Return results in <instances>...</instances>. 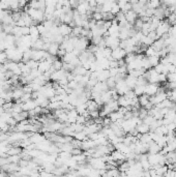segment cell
<instances>
[{
	"label": "cell",
	"mask_w": 176,
	"mask_h": 177,
	"mask_svg": "<svg viewBox=\"0 0 176 177\" xmlns=\"http://www.w3.org/2000/svg\"><path fill=\"white\" fill-rule=\"evenodd\" d=\"M86 106H87L88 112H92V111H97L98 110L97 104H96L93 100H88L87 103H86Z\"/></svg>",
	"instance_id": "e0dca14e"
},
{
	"label": "cell",
	"mask_w": 176,
	"mask_h": 177,
	"mask_svg": "<svg viewBox=\"0 0 176 177\" xmlns=\"http://www.w3.org/2000/svg\"><path fill=\"white\" fill-rule=\"evenodd\" d=\"M154 120H155V119H154V117H153V116L147 115L146 117L144 118V119H143V122H144L145 124H147V125H150V124H151V123H152Z\"/></svg>",
	"instance_id": "4dcf8cb0"
},
{
	"label": "cell",
	"mask_w": 176,
	"mask_h": 177,
	"mask_svg": "<svg viewBox=\"0 0 176 177\" xmlns=\"http://www.w3.org/2000/svg\"><path fill=\"white\" fill-rule=\"evenodd\" d=\"M149 103L150 102H149V96H148V95L143 94V95H141V96H139V105L141 106V107L145 108Z\"/></svg>",
	"instance_id": "d6986e66"
},
{
	"label": "cell",
	"mask_w": 176,
	"mask_h": 177,
	"mask_svg": "<svg viewBox=\"0 0 176 177\" xmlns=\"http://www.w3.org/2000/svg\"><path fill=\"white\" fill-rule=\"evenodd\" d=\"M148 145H149V147H148V152H149V154L160 153V150H162V148H160L155 142H151V143H149Z\"/></svg>",
	"instance_id": "4fadbf2b"
},
{
	"label": "cell",
	"mask_w": 176,
	"mask_h": 177,
	"mask_svg": "<svg viewBox=\"0 0 176 177\" xmlns=\"http://www.w3.org/2000/svg\"><path fill=\"white\" fill-rule=\"evenodd\" d=\"M127 56V53L123 49L121 48H117L115 50H112V54H111V59L110 60H115V61H120L123 60Z\"/></svg>",
	"instance_id": "5b68a950"
},
{
	"label": "cell",
	"mask_w": 176,
	"mask_h": 177,
	"mask_svg": "<svg viewBox=\"0 0 176 177\" xmlns=\"http://www.w3.org/2000/svg\"><path fill=\"white\" fill-rule=\"evenodd\" d=\"M58 30H59L60 35H62L63 37H67V36H70V34H72V28L70 25H67V24L61 23L58 26Z\"/></svg>",
	"instance_id": "ba28073f"
},
{
	"label": "cell",
	"mask_w": 176,
	"mask_h": 177,
	"mask_svg": "<svg viewBox=\"0 0 176 177\" xmlns=\"http://www.w3.org/2000/svg\"><path fill=\"white\" fill-rule=\"evenodd\" d=\"M167 93L164 91V89H162V88H160V90H158V92L156 93L155 95H153V96H150L149 98V102L151 104H152L153 106H156L158 105V104L163 103L164 100H167Z\"/></svg>",
	"instance_id": "6da1fadb"
},
{
	"label": "cell",
	"mask_w": 176,
	"mask_h": 177,
	"mask_svg": "<svg viewBox=\"0 0 176 177\" xmlns=\"http://www.w3.org/2000/svg\"><path fill=\"white\" fill-rule=\"evenodd\" d=\"M115 90H116L117 94H118L119 96H121V95H124L131 89L127 87V83H125V81H124V79H121V80H119V81H117L116 82Z\"/></svg>",
	"instance_id": "277c9868"
},
{
	"label": "cell",
	"mask_w": 176,
	"mask_h": 177,
	"mask_svg": "<svg viewBox=\"0 0 176 177\" xmlns=\"http://www.w3.org/2000/svg\"><path fill=\"white\" fill-rule=\"evenodd\" d=\"M167 82L168 83H175L176 82V74L172 73V74L167 75Z\"/></svg>",
	"instance_id": "f546056e"
},
{
	"label": "cell",
	"mask_w": 176,
	"mask_h": 177,
	"mask_svg": "<svg viewBox=\"0 0 176 177\" xmlns=\"http://www.w3.org/2000/svg\"><path fill=\"white\" fill-rule=\"evenodd\" d=\"M136 130H137L138 134H140V135H144V134H148L150 132V128H149V125H147V124H145L144 122H142L141 124H138L137 127H136Z\"/></svg>",
	"instance_id": "9a60e30c"
},
{
	"label": "cell",
	"mask_w": 176,
	"mask_h": 177,
	"mask_svg": "<svg viewBox=\"0 0 176 177\" xmlns=\"http://www.w3.org/2000/svg\"><path fill=\"white\" fill-rule=\"evenodd\" d=\"M22 152V149L18 148V147H13V148H9L7 151V155L8 157H13V155H19V154Z\"/></svg>",
	"instance_id": "603a6c76"
},
{
	"label": "cell",
	"mask_w": 176,
	"mask_h": 177,
	"mask_svg": "<svg viewBox=\"0 0 176 177\" xmlns=\"http://www.w3.org/2000/svg\"><path fill=\"white\" fill-rule=\"evenodd\" d=\"M160 6V2L158 0H152V1H149L146 4V8H149V9H156Z\"/></svg>",
	"instance_id": "44dd1931"
},
{
	"label": "cell",
	"mask_w": 176,
	"mask_h": 177,
	"mask_svg": "<svg viewBox=\"0 0 176 177\" xmlns=\"http://www.w3.org/2000/svg\"><path fill=\"white\" fill-rule=\"evenodd\" d=\"M156 53H158V52L155 51L152 47H148L147 49L145 50V57H147V58H148V57L158 56V55H156Z\"/></svg>",
	"instance_id": "d4e9b609"
},
{
	"label": "cell",
	"mask_w": 176,
	"mask_h": 177,
	"mask_svg": "<svg viewBox=\"0 0 176 177\" xmlns=\"http://www.w3.org/2000/svg\"><path fill=\"white\" fill-rule=\"evenodd\" d=\"M134 92L137 98L145 94V86H136V87L134 88Z\"/></svg>",
	"instance_id": "cb8c5ba5"
},
{
	"label": "cell",
	"mask_w": 176,
	"mask_h": 177,
	"mask_svg": "<svg viewBox=\"0 0 176 177\" xmlns=\"http://www.w3.org/2000/svg\"><path fill=\"white\" fill-rule=\"evenodd\" d=\"M160 88V84H150V83H148L145 86V94L148 95L149 98L150 96H153V95H155L158 92Z\"/></svg>",
	"instance_id": "8992f818"
},
{
	"label": "cell",
	"mask_w": 176,
	"mask_h": 177,
	"mask_svg": "<svg viewBox=\"0 0 176 177\" xmlns=\"http://www.w3.org/2000/svg\"><path fill=\"white\" fill-rule=\"evenodd\" d=\"M170 27H171V24L168 22V20H163L162 22H160V25H158V28H156L155 32H156L158 36L160 39V37H162L163 35H165V34H168Z\"/></svg>",
	"instance_id": "7a4b0ae2"
},
{
	"label": "cell",
	"mask_w": 176,
	"mask_h": 177,
	"mask_svg": "<svg viewBox=\"0 0 176 177\" xmlns=\"http://www.w3.org/2000/svg\"><path fill=\"white\" fill-rule=\"evenodd\" d=\"M36 107H37V104L35 103V100H30L22 105V109H23V111H25V112H29V111L35 109Z\"/></svg>",
	"instance_id": "8fae6325"
},
{
	"label": "cell",
	"mask_w": 176,
	"mask_h": 177,
	"mask_svg": "<svg viewBox=\"0 0 176 177\" xmlns=\"http://www.w3.org/2000/svg\"><path fill=\"white\" fill-rule=\"evenodd\" d=\"M104 39H105L107 48H110L111 50H115V49H117V48H119L120 39H119L118 37H114V36L109 35V36H107V37H105Z\"/></svg>",
	"instance_id": "3957f363"
},
{
	"label": "cell",
	"mask_w": 176,
	"mask_h": 177,
	"mask_svg": "<svg viewBox=\"0 0 176 177\" xmlns=\"http://www.w3.org/2000/svg\"><path fill=\"white\" fill-rule=\"evenodd\" d=\"M89 116L90 118H93V119H96V118L100 117V111H92V112H89Z\"/></svg>",
	"instance_id": "d6a6232c"
},
{
	"label": "cell",
	"mask_w": 176,
	"mask_h": 177,
	"mask_svg": "<svg viewBox=\"0 0 176 177\" xmlns=\"http://www.w3.org/2000/svg\"><path fill=\"white\" fill-rule=\"evenodd\" d=\"M51 66H52V64L50 63V62H48L47 60H43V61L39 62V67H37V69H39L41 74H45V73L49 72Z\"/></svg>",
	"instance_id": "9c48e42d"
},
{
	"label": "cell",
	"mask_w": 176,
	"mask_h": 177,
	"mask_svg": "<svg viewBox=\"0 0 176 177\" xmlns=\"http://www.w3.org/2000/svg\"><path fill=\"white\" fill-rule=\"evenodd\" d=\"M166 58H167L169 63L173 64V65L176 66V54H174V53H169V54L166 56Z\"/></svg>",
	"instance_id": "4316f807"
},
{
	"label": "cell",
	"mask_w": 176,
	"mask_h": 177,
	"mask_svg": "<svg viewBox=\"0 0 176 177\" xmlns=\"http://www.w3.org/2000/svg\"><path fill=\"white\" fill-rule=\"evenodd\" d=\"M124 16H125V20L127 21V23H129L131 25H133L136 22V20L138 19V15L133 9L127 12V14H124Z\"/></svg>",
	"instance_id": "7c38bea8"
},
{
	"label": "cell",
	"mask_w": 176,
	"mask_h": 177,
	"mask_svg": "<svg viewBox=\"0 0 176 177\" xmlns=\"http://www.w3.org/2000/svg\"><path fill=\"white\" fill-rule=\"evenodd\" d=\"M147 36H148V37H149L150 39H151V41H153V43H154L155 41H158V39H160V37H158V34H156V32H155V31H151V32H149Z\"/></svg>",
	"instance_id": "1f68e13d"
},
{
	"label": "cell",
	"mask_w": 176,
	"mask_h": 177,
	"mask_svg": "<svg viewBox=\"0 0 176 177\" xmlns=\"http://www.w3.org/2000/svg\"><path fill=\"white\" fill-rule=\"evenodd\" d=\"M87 48H88V39H85V37H78L75 49L79 50L80 52H84L87 50Z\"/></svg>",
	"instance_id": "52a82bcc"
},
{
	"label": "cell",
	"mask_w": 176,
	"mask_h": 177,
	"mask_svg": "<svg viewBox=\"0 0 176 177\" xmlns=\"http://www.w3.org/2000/svg\"><path fill=\"white\" fill-rule=\"evenodd\" d=\"M8 61L7 55L5 52H0V64H4Z\"/></svg>",
	"instance_id": "f1b7e54d"
},
{
	"label": "cell",
	"mask_w": 176,
	"mask_h": 177,
	"mask_svg": "<svg viewBox=\"0 0 176 177\" xmlns=\"http://www.w3.org/2000/svg\"><path fill=\"white\" fill-rule=\"evenodd\" d=\"M74 139H75V140H78V141H80V142H83V141H85V140H87L88 137L84 132H80V133L74 134Z\"/></svg>",
	"instance_id": "ffe728a7"
},
{
	"label": "cell",
	"mask_w": 176,
	"mask_h": 177,
	"mask_svg": "<svg viewBox=\"0 0 176 177\" xmlns=\"http://www.w3.org/2000/svg\"><path fill=\"white\" fill-rule=\"evenodd\" d=\"M106 84H107V86H108L109 89H115V86H116V80H115V78L110 77L106 81Z\"/></svg>",
	"instance_id": "484cf974"
},
{
	"label": "cell",
	"mask_w": 176,
	"mask_h": 177,
	"mask_svg": "<svg viewBox=\"0 0 176 177\" xmlns=\"http://www.w3.org/2000/svg\"><path fill=\"white\" fill-rule=\"evenodd\" d=\"M160 22H162V21L158 20V19L155 18V17H152V18L150 19L149 24H150V29H151V31H155V30H156V28H158V25L160 24Z\"/></svg>",
	"instance_id": "ac0fdd59"
},
{
	"label": "cell",
	"mask_w": 176,
	"mask_h": 177,
	"mask_svg": "<svg viewBox=\"0 0 176 177\" xmlns=\"http://www.w3.org/2000/svg\"><path fill=\"white\" fill-rule=\"evenodd\" d=\"M148 60H149V63H150V65H151L152 68H154V67L156 66V65H158V64L160 63V57H158V56L148 57Z\"/></svg>",
	"instance_id": "7402d4cb"
},
{
	"label": "cell",
	"mask_w": 176,
	"mask_h": 177,
	"mask_svg": "<svg viewBox=\"0 0 176 177\" xmlns=\"http://www.w3.org/2000/svg\"><path fill=\"white\" fill-rule=\"evenodd\" d=\"M91 18H92L93 20L95 21V22L102 21V20H103V14L100 13V12H95V13H92V16H91Z\"/></svg>",
	"instance_id": "83f0119b"
},
{
	"label": "cell",
	"mask_w": 176,
	"mask_h": 177,
	"mask_svg": "<svg viewBox=\"0 0 176 177\" xmlns=\"http://www.w3.org/2000/svg\"><path fill=\"white\" fill-rule=\"evenodd\" d=\"M60 49V45L56 44V43H52L51 45H50L49 47V50H48V53H49L50 55H52V56H57V54H58V51H59Z\"/></svg>",
	"instance_id": "5bb4252c"
},
{
	"label": "cell",
	"mask_w": 176,
	"mask_h": 177,
	"mask_svg": "<svg viewBox=\"0 0 176 177\" xmlns=\"http://www.w3.org/2000/svg\"><path fill=\"white\" fill-rule=\"evenodd\" d=\"M137 80H138L137 78L133 77V76H131V75H127V77H125V79H124V81H125V83H127V87L132 90L137 86Z\"/></svg>",
	"instance_id": "30bf717a"
},
{
	"label": "cell",
	"mask_w": 176,
	"mask_h": 177,
	"mask_svg": "<svg viewBox=\"0 0 176 177\" xmlns=\"http://www.w3.org/2000/svg\"><path fill=\"white\" fill-rule=\"evenodd\" d=\"M117 103H118L119 108H127V107H131L129 106V100L124 98V95L119 96L118 100H117Z\"/></svg>",
	"instance_id": "2e32d148"
}]
</instances>
